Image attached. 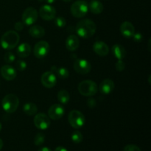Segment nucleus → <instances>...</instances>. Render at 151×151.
Instances as JSON below:
<instances>
[{"label":"nucleus","instance_id":"f257e3e1","mask_svg":"<svg viewBox=\"0 0 151 151\" xmlns=\"http://www.w3.org/2000/svg\"><path fill=\"white\" fill-rule=\"evenodd\" d=\"M97 26L92 20L88 19H83L77 24L75 31L79 36L83 38H89L94 35Z\"/></svg>","mask_w":151,"mask_h":151},{"label":"nucleus","instance_id":"f03ea898","mask_svg":"<svg viewBox=\"0 0 151 151\" xmlns=\"http://www.w3.org/2000/svg\"><path fill=\"white\" fill-rule=\"evenodd\" d=\"M20 36L19 34L13 30L7 31L4 32L1 37L0 44L1 47L4 50H10L14 49L19 44Z\"/></svg>","mask_w":151,"mask_h":151},{"label":"nucleus","instance_id":"7ed1b4c3","mask_svg":"<svg viewBox=\"0 0 151 151\" xmlns=\"http://www.w3.org/2000/svg\"><path fill=\"white\" fill-rule=\"evenodd\" d=\"M19 105V100L16 94H8L2 99L1 106L5 112L8 114L14 113Z\"/></svg>","mask_w":151,"mask_h":151},{"label":"nucleus","instance_id":"20e7f679","mask_svg":"<svg viewBox=\"0 0 151 151\" xmlns=\"http://www.w3.org/2000/svg\"><path fill=\"white\" fill-rule=\"evenodd\" d=\"M97 85L95 82L90 80H85L81 81L78 85V91L83 96L86 97H91L97 94Z\"/></svg>","mask_w":151,"mask_h":151},{"label":"nucleus","instance_id":"39448f33","mask_svg":"<svg viewBox=\"0 0 151 151\" xmlns=\"http://www.w3.org/2000/svg\"><path fill=\"white\" fill-rule=\"evenodd\" d=\"M68 121L71 126L75 129L82 128L86 122V118L83 114L78 110H72L69 112Z\"/></svg>","mask_w":151,"mask_h":151},{"label":"nucleus","instance_id":"423d86ee","mask_svg":"<svg viewBox=\"0 0 151 151\" xmlns=\"http://www.w3.org/2000/svg\"><path fill=\"white\" fill-rule=\"evenodd\" d=\"M88 3L84 0H78L71 6V13L76 18L84 17L88 13Z\"/></svg>","mask_w":151,"mask_h":151},{"label":"nucleus","instance_id":"0eeeda50","mask_svg":"<svg viewBox=\"0 0 151 151\" xmlns=\"http://www.w3.org/2000/svg\"><path fill=\"white\" fill-rule=\"evenodd\" d=\"M38 17V13L34 7H27L24 10L22 14V22L24 24L32 25L37 21Z\"/></svg>","mask_w":151,"mask_h":151},{"label":"nucleus","instance_id":"6e6552de","mask_svg":"<svg viewBox=\"0 0 151 151\" xmlns=\"http://www.w3.org/2000/svg\"><path fill=\"white\" fill-rule=\"evenodd\" d=\"M50 50V44L45 41H40L35 45L33 49L34 55L37 58H44L49 53Z\"/></svg>","mask_w":151,"mask_h":151},{"label":"nucleus","instance_id":"1a4fd4ad","mask_svg":"<svg viewBox=\"0 0 151 151\" xmlns=\"http://www.w3.org/2000/svg\"><path fill=\"white\" fill-rule=\"evenodd\" d=\"M34 125L38 129L47 130L50 126V119L47 115L44 113L37 114L33 119Z\"/></svg>","mask_w":151,"mask_h":151},{"label":"nucleus","instance_id":"9d476101","mask_svg":"<svg viewBox=\"0 0 151 151\" xmlns=\"http://www.w3.org/2000/svg\"><path fill=\"white\" fill-rule=\"evenodd\" d=\"M73 68L75 72L81 75H86L91 71V65L85 59H77L74 62Z\"/></svg>","mask_w":151,"mask_h":151},{"label":"nucleus","instance_id":"9b49d317","mask_svg":"<svg viewBox=\"0 0 151 151\" xmlns=\"http://www.w3.org/2000/svg\"><path fill=\"white\" fill-rule=\"evenodd\" d=\"M39 16L45 21H51L55 18V8L50 4H44L39 9Z\"/></svg>","mask_w":151,"mask_h":151},{"label":"nucleus","instance_id":"f8f14e48","mask_svg":"<svg viewBox=\"0 0 151 151\" xmlns=\"http://www.w3.org/2000/svg\"><path fill=\"white\" fill-rule=\"evenodd\" d=\"M41 81L42 85L46 88H53L57 83V78L52 72H46L41 75Z\"/></svg>","mask_w":151,"mask_h":151},{"label":"nucleus","instance_id":"ddd939ff","mask_svg":"<svg viewBox=\"0 0 151 151\" xmlns=\"http://www.w3.org/2000/svg\"><path fill=\"white\" fill-rule=\"evenodd\" d=\"M64 108L60 104H54L49 109L48 116L53 120L60 119L64 115Z\"/></svg>","mask_w":151,"mask_h":151},{"label":"nucleus","instance_id":"4468645a","mask_svg":"<svg viewBox=\"0 0 151 151\" xmlns=\"http://www.w3.org/2000/svg\"><path fill=\"white\" fill-rule=\"evenodd\" d=\"M0 73L4 79L8 81L14 80L17 75L16 69L10 65H4V66H1V69H0Z\"/></svg>","mask_w":151,"mask_h":151},{"label":"nucleus","instance_id":"2eb2a0df","mask_svg":"<svg viewBox=\"0 0 151 151\" xmlns=\"http://www.w3.org/2000/svg\"><path fill=\"white\" fill-rule=\"evenodd\" d=\"M93 50L99 56H106L109 52V47L105 42L101 41H96L93 45Z\"/></svg>","mask_w":151,"mask_h":151},{"label":"nucleus","instance_id":"dca6fc26","mask_svg":"<svg viewBox=\"0 0 151 151\" xmlns=\"http://www.w3.org/2000/svg\"><path fill=\"white\" fill-rule=\"evenodd\" d=\"M120 32L125 38H132L135 33L134 26L130 22H124L120 25Z\"/></svg>","mask_w":151,"mask_h":151},{"label":"nucleus","instance_id":"f3484780","mask_svg":"<svg viewBox=\"0 0 151 151\" xmlns=\"http://www.w3.org/2000/svg\"><path fill=\"white\" fill-rule=\"evenodd\" d=\"M115 88L114 83L111 79H105L102 81L99 86V90L103 94H109L114 91Z\"/></svg>","mask_w":151,"mask_h":151},{"label":"nucleus","instance_id":"a211bd4d","mask_svg":"<svg viewBox=\"0 0 151 151\" xmlns=\"http://www.w3.org/2000/svg\"><path fill=\"white\" fill-rule=\"evenodd\" d=\"M80 46V40L76 35H70L66 41V47L69 51H75Z\"/></svg>","mask_w":151,"mask_h":151},{"label":"nucleus","instance_id":"6ab92c4d","mask_svg":"<svg viewBox=\"0 0 151 151\" xmlns=\"http://www.w3.org/2000/svg\"><path fill=\"white\" fill-rule=\"evenodd\" d=\"M16 53L18 56L22 58H27L31 53V47L27 43H22L19 44L16 50Z\"/></svg>","mask_w":151,"mask_h":151},{"label":"nucleus","instance_id":"aec40b11","mask_svg":"<svg viewBox=\"0 0 151 151\" xmlns=\"http://www.w3.org/2000/svg\"><path fill=\"white\" fill-rule=\"evenodd\" d=\"M111 50L114 56L118 60H122L123 58H125L127 55L125 49L120 44H114L112 47Z\"/></svg>","mask_w":151,"mask_h":151},{"label":"nucleus","instance_id":"412c9836","mask_svg":"<svg viewBox=\"0 0 151 151\" xmlns=\"http://www.w3.org/2000/svg\"><path fill=\"white\" fill-rule=\"evenodd\" d=\"M29 34L33 38H42L45 35V30L39 25H33L29 29Z\"/></svg>","mask_w":151,"mask_h":151},{"label":"nucleus","instance_id":"4be33fe9","mask_svg":"<svg viewBox=\"0 0 151 151\" xmlns=\"http://www.w3.org/2000/svg\"><path fill=\"white\" fill-rule=\"evenodd\" d=\"M103 8H104L103 4L100 1H97V0H93L89 3V5H88V9L94 14H100V13H101L103 12Z\"/></svg>","mask_w":151,"mask_h":151},{"label":"nucleus","instance_id":"5701e85b","mask_svg":"<svg viewBox=\"0 0 151 151\" xmlns=\"http://www.w3.org/2000/svg\"><path fill=\"white\" fill-rule=\"evenodd\" d=\"M23 111L28 116H33L38 111V107L35 103H27L24 105Z\"/></svg>","mask_w":151,"mask_h":151},{"label":"nucleus","instance_id":"b1692460","mask_svg":"<svg viewBox=\"0 0 151 151\" xmlns=\"http://www.w3.org/2000/svg\"><path fill=\"white\" fill-rule=\"evenodd\" d=\"M58 100L61 104H67L70 100V96H69V92L66 90H60L58 93Z\"/></svg>","mask_w":151,"mask_h":151},{"label":"nucleus","instance_id":"393cba45","mask_svg":"<svg viewBox=\"0 0 151 151\" xmlns=\"http://www.w3.org/2000/svg\"><path fill=\"white\" fill-rule=\"evenodd\" d=\"M55 75H58V77H59L61 79H66L67 78H69V72L66 68L60 67L58 68Z\"/></svg>","mask_w":151,"mask_h":151},{"label":"nucleus","instance_id":"a878e982","mask_svg":"<svg viewBox=\"0 0 151 151\" xmlns=\"http://www.w3.org/2000/svg\"><path fill=\"white\" fill-rule=\"evenodd\" d=\"M71 138H72V142L74 143H75V144H79V143H81L83 141V134L81 131H75L72 133Z\"/></svg>","mask_w":151,"mask_h":151},{"label":"nucleus","instance_id":"bb28decb","mask_svg":"<svg viewBox=\"0 0 151 151\" xmlns=\"http://www.w3.org/2000/svg\"><path fill=\"white\" fill-rule=\"evenodd\" d=\"M45 142V135L43 133H38L34 137V144L36 146H41Z\"/></svg>","mask_w":151,"mask_h":151},{"label":"nucleus","instance_id":"cd10ccee","mask_svg":"<svg viewBox=\"0 0 151 151\" xmlns=\"http://www.w3.org/2000/svg\"><path fill=\"white\" fill-rule=\"evenodd\" d=\"M55 24L58 28H63L66 26V21L63 16H58L55 18Z\"/></svg>","mask_w":151,"mask_h":151},{"label":"nucleus","instance_id":"c85d7f7f","mask_svg":"<svg viewBox=\"0 0 151 151\" xmlns=\"http://www.w3.org/2000/svg\"><path fill=\"white\" fill-rule=\"evenodd\" d=\"M4 60L7 63H13L16 60V56L12 52H7L4 55Z\"/></svg>","mask_w":151,"mask_h":151},{"label":"nucleus","instance_id":"c756f323","mask_svg":"<svg viewBox=\"0 0 151 151\" xmlns=\"http://www.w3.org/2000/svg\"><path fill=\"white\" fill-rule=\"evenodd\" d=\"M16 69L19 71H24L27 68V63L23 60H18L15 63Z\"/></svg>","mask_w":151,"mask_h":151},{"label":"nucleus","instance_id":"7c9ffc66","mask_svg":"<svg viewBox=\"0 0 151 151\" xmlns=\"http://www.w3.org/2000/svg\"><path fill=\"white\" fill-rule=\"evenodd\" d=\"M115 68L118 72H122L125 69V63L122 60H118L115 64Z\"/></svg>","mask_w":151,"mask_h":151},{"label":"nucleus","instance_id":"2f4dec72","mask_svg":"<svg viewBox=\"0 0 151 151\" xmlns=\"http://www.w3.org/2000/svg\"><path fill=\"white\" fill-rule=\"evenodd\" d=\"M123 151H141V149L136 145H128L124 147Z\"/></svg>","mask_w":151,"mask_h":151},{"label":"nucleus","instance_id":"473e14b6","mask_svg":"<svg viewBox=\"0 0 151 151\" xmlns=\"http://www.w3.org/2000/svg\"><path fill=\"white\" fill-rule=\"evenodd\" d=\"M132 38H134V40L136 41V42H141L143 39L142 35V33H140V32L134 33V36H133Z\"/></svg>","mask_w":151,"mask_h":151},{"label":"nucleus","instance_id":"72a5a7b5","mask_svg":"<svg viewBox=\"0 0 151 151\" xmlns=\"http://www.w3.org/2000/svg\"><path fill=\"white\" fill-rule=\"evenodd\" d=\"M96 100H94V98H89L87 100V105L89 108H94L96 106Z\"/></svg>","mask_w":151,"mask_h":151},{"label":"nucleus","instance_id":"f704fd0d","mask_svg":"<svg viewBox=\"0 0 151 151\" xmlns=\"http://www.w3.org/2000/svg\"><path fill=\"white\" fill-rule=\"evenodd\" d=\"M14 27L16 30L18 31H22L24 28V23L22 22H18L15 24Z\"/></svg>","mask_w":151,"mask_h":151},{"label":"nucleus","instance_id":"c9c22d12","mask_svg":"<svg viewBox=\"0 0 151 151\" xmlns=\"http://www.w3.org/2000/svg\"><path fill=\"white\" fill-rule=\"evenodd\" d=\"M54 151H68V150L67 149L65 148V147H62V146H59V147H56Z\"/></svg>","mask_w":151,"mask_h":151},{"label":"nucleus","instance_id":"e433bc0d","mask_svg":"<svg viewBox=\"0 0 151 151\" xmlns=\"http://www.w3.org/2000/svg\"><path fill=\"white\" fill-rule=\"evenodd\" d=\"M38 151H52V150L47 147H41V148H40Z\"/></svg>","mask_w":151,"mask_h":151},{"label":"nucleus","instance_id":"4c0bfd02","mask_svg":"<svg viewBox=\"0 0 151 151\" xmlns=\"http://www.w3.org/2000/svg\"><path fill=\"white\" fill-rule=\"evenodd\" d=\"M47 4H53L56 1V0H44Z\"/></svg>","mask_w":151,"mask_h":151},{"label":"nucleus","instance_id":"58836bf2","mask_svg":"<svg viewBox=\"0 0 151 151\" xmlns=\"http://www.w3.org/2000/svg\"><path fill=\"white\" fill-rule=\"evenodd\" d=\"M2 147H3V141L0 139V150L2 148Z\"/></svg>","mask_w":151,"mask_h":151},{"label":"nucleus","instance_id":"ea45409f","mask_svg":"<svg viewBox=\"0 0 151 151\" xmlns=\"http://www.w3.org/2000/svg\"><path fill=\"white\" fill-rule=\"evenodd\" d=\"M63 1H65V2H69V1H71L72 0H63Z\"/></svg>","mask_w":151,"mask_h":151},{"label":"nucleus","instance_id":"a19ab883","mask_svg":"<svg viewBox=\"0 0 151 151\" xmlns=\"http://www.w3.org/2000/svg\"><path fill=\"white\" fill-rule=\"evenodd\" d=\"M1 128H2V125H1V122H0V131H1Z\"/></svg>","mask_w":151,"mask_h":151}]
</instances>
